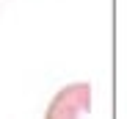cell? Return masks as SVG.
Listing matches in <instances>:
<instances>
[{
  "label": "cell",
  "mask_w": 127,
  "mask_h": 119,
  "mask_svg": "<svg viewBox=\"0 0 127 119\" xmlns=\"http://www.w3.org/2000/svg\"><path fill=\"white\" fill-rule=\"evenodd\" d=\"M89 103H91V86L72 83L53 97L44 119H80L83 111H89Z\"/></svg>",
  "instance_id": "6da1fadb"
}]
</instances>
